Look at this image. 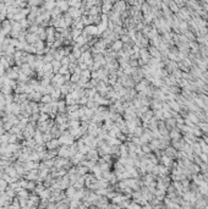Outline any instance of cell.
<instances>
[{
  "mask_svg": "<svg viewBox=\"0 0 208 209\" xmlns=\"http://www.w3.org/2000/svg\"><path fill=\"white\" fill-rule=\"evenodd\" d=\"M61 158H66V157H70L71 155V149H70V146H65V147H63L60 150H59V153H58Z\"/></svg>",
  "mask_w": 208,
  "mask_h": 209,
  "instance_id": "1",
  "label": "cell"
},
{
  "mask_svg": "<svg viewBox=\"0 0 208 209\" xmlns=\"http://www.w3.org/2000/svg\"><path fill=\"white\" fill-rule=\"evenodd\" d=\"M83 33L94 36V34H99V32H98V27H96V26H87L86 27V30L83 31Z\"/></svg>",
  "mask_w": 208,
  "mask_h": 209,
  "instance_id": "2",
  "label": "cell"
},
{
  "mask_svg": "<svg viewBox=\"0 0 208 209\" xmlns=\"http://www.w3.org/2000/svg\"><path fill=\"white\" fill-rule=\"evenodd\" d=\"M52 66H53V72H59V70L61 67V63L60 60H53L52 61Z\"/></svg>",
  "mask_w": 208,
  "mask_h": 209,
  "instance_id": "3",
  "label": "cell"
},
{
  "mask_svg": "<svg viewBox=\"0 0 208 209\" xmlns=\"http://www.w3.org/2000/svg\"><path fill=\"white\" fill-rule=\"evenodd\" d=\"M59 144H60V141H58V139H52V141H48L47 147L49 149H53V148H56Z\"/></svg>",
  "mask_w": 208,
  "mask_h": 209,
  "instance_id": "4",
  "label": "cell"
},
{
  "mask_svg": "<svg viewBox=\"0 0 208 209\" xmlns=\"http://www.w3.org/2000/svg\"><path fill=\"white\" fill-rule=\"evenodd\" d=\"M40 100L43 102V104H49L50 102H53V98H52L50 94H47L46 97H42V98H40Z\"/></svg>",
  "mask_w": 208,
  "mask_h": 209,
  "instance_id": "5",
  "label": "cell"
},
{
  "mask_svg": "<svg viewBox=\"0 0 208 209\" xmlns=\"http://www.w3.org/2000/svg\"><path fill=\"white\" fill-rule=\"evenodd\" d=\"M122 48V43L121 42H119V40H118V42H115L113 44V50H120V49Z\"/></svg>",
  "mask_w": 208,
  "mask_h": 209,
  "instance_id": "6",
  "label": "cell"
},
{
  "mask_svg": "<svg viewBox=\"0 0 208 209\" xmlns=\"http://www.w3.org/2000/svg\"><path fill=\"white\" fill-rule=\"evenodd\" d=\"M162 160H163V164H164L165 166H169L170 164H171V162H170V157H168V155L163 157V158H162Z\"/></svg>",
  "mask_w": 208,
  "mask_h": 209,
  "instance_id": "7",
  "label": "cell"
},
{
  "mask_svg": "<svg viewBox=\"0 0 208 209\" xmlns=\"http://www.w3.org/2000/svg\"><path fill=\"white\" fill-rule=\"evenodd\" d=\"M70 16L71 17H79L80 16V11L77 9H71L70 10Z\"/></svg>",
  "mask_w": 208,
  "mask_h": 209,
  "instance_id": "8",
  "label": "cell"
},
{
  "mask_svg": "<svg viewBox=\"0 0 208 209\" xmlns=\"http://www.w3.org/2000/svg\"><path fill=\"white\" fill-rule=\"evenodd\" d=\"M81 76L85 77V78H89L91 77V72H89V70H82V72H81Z\"/></svg>",
  "mask_w": 208,
  "mask_h": 209,
  "instance_id": "9",
  "label": "cell"
},
{
  "mask_svg": "<svg viewBox=\"0 0 208 209\" xmlns=\"http://www.w3.org/2000/svg\"><path fill=\"white\" fill-rule=\"evenodd\" d=\"M79 171H77V173H79L80 175H83V174H87V170H88V167L85 165V167H79V169H77Z\"/></svg>",
  "mask_w": 208,
  "mask_h": 209,
  "instance_id": "10",
  "label": "cell"
},
{
  "mask_svg": "<svg viewBox=\"0 0 208 209\" xmlns=\"http://www.w3.org/2000/svg\"><path fill=\"white\" fill-rule=\"evenodd\" d=\"M75 193H76V190L73 187H71V188H69V190H67V196H69V197H73Z\"/></svg>",
  "mask_w": 208,
  "mask_h": 209,
  "instance_id": "11",
  "label": "cell"
},
{
  "mask_svg": "<svg viewBox=\"0 0 208 209\" xmlns=\"http://www.w3.org/2000/svg\"><path fill=\"white\" fill-rule=\"evenodd\" d=\"M170 106H171L173 109L176 110V111H179V110H180V108H179V105H178L176 103H175V102H170Z\"/></svg>",
  "mask_w": 208,
  "mask_h": 209,
  "instance_id": "12",
  "label": "cell"
},
{
  "mask_svg": "<svg viewBox=\"0 0 208 209\" xmlns=\"http://www.w3.org/2000/svg\"><path fill=\"white\" fill-rule=\"evenodd\" d=\"M80 33H81L80 30H77V28H76V30L72 32V37H73V39H76L77 37H80Z\"/></svg>",
  "mask_w": 208,
  "mask_h": 209,
  "instance_id": "13",
  "label": "cell"
},
{
  "mask_svg": "<svg viewBox=\"0 0 208 209\" xmlns=\"http://www.w3.org/2000/svg\"><path fill=\"white\" fill-rule=\"evenodd\" d=\"M151 54H152L153 56H157V58L159 56V54H158V50H157V49H153V48L151 49Z\"/></svg>",
  "mask_w": 208,
  "mask_h": 209,
  "instance_id": "14",
  "label": "cell"
},
{
  "mask_svg": "<svg viewBox=\"0 0 208 209\" xmlns=\"http://www.w3.org/2000/svg\"><path fill=\"white\" fill-rule=\"evenodd\" d=\"M110 7H112V5H110L109 3H107V4H105V5L103 6V11H104V12H107V11L110 9Z\"/></svg>",
  "mask_w": 208,
  "mask_h": 209,
  "instance_id": "15",
  "label": "cell"
},
{
  "mask_svg": "<svg viewBox=\"0 0 208 209\" xmlns=\"http://www.w3.org/2000/svg\"><path fill=\"white\" fill-rule=\"evenodd\" d=\"M91 77H93V78H98V71H93L91 73Z\"/></svg>",
  "mask_w": 208,
  "mask_h": 209,
  "instance_id": "16",
  "label": "cell"
},
{
  "mask_svg": "<svg viewBox=\"0 0 208 209\" xmlns=\"http://www.w3.org/2000/svg\"><path fill=\"white\" fill-rule=\"evenodd\" d=\"M190 119H191V120H193V122H197V121H198V120H197V117H196L195 115H192V114L190 115Z\"/></svg>",
  "mask_w": 208,
  "mask_h": 209,
  "instance_id": "17",
  "label": "cell"
},
{
  "mask_svg": "<svg viewBox=\"0 0 208 209\" xmlns=\"http://www.w3.org/2000/svg\"><path fill=\"white\" fill-rule=\"evenodd\" d=\"M122 42H129V38L127 37H122Z\"/></svg>",
  "mask_w": 208,
  "mask_h": 209,
  "instance_id": "18",
  "label": "cell"
}]
</instances>
